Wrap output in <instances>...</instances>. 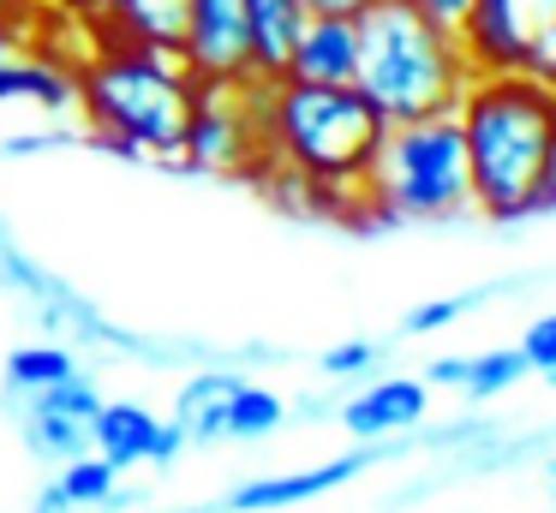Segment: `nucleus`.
Returning <instances> with one entry per match:
<instances>
[{"instance_id":"11","label":"nucleus","mask_w":556,"mask_h":513,"mask_svg":"<svg viewBox=\"0 0 556 513\" xmlns=\"http://www.w3.org/2000/svg\"><path fill=\"white\" fill-rule=\"evenodd\" d=\"M0 102H30V107H73V54L37 48L30 30L0 42Z\"/></svg>"},{"instance_id":"21","label":"nucleus","mask_w":556,"mask_h":513,"mask_svg":"<svg viewBox=\"0 0 556 513\" xmlns=\"http://www.w3.org/2000/svg\"><path fill=\"white\" fill-rule=\"evenodd\" d=\"M520 376H527V358H520V346H515V352H479V358H467L460 394H467V400H496V394L515 388Z\"/></svg>"},{"instance_id":"16","label":"nucleus","mask_w":556,"mask_h":513,"mask_svg":"<svg viewBox=\"0 0 556 513\" xmlns=\"http://www.w3.org/2000/svg\"><path fill=\"white\" fill-rule=\"evenodd\" d=\"M233 388H240V376H228V370H204V376H192L180 388V400H174L168 424L180 429L186 441H198V448L228 441V400H233Z\"/></svg>"},{"instance_id":"12","label":"nucleus","mask_w":556,"mask_h":513,"mask_svg":"<svg viewBox=\"0 0 556 513\" xmlns=\"http://www.w3.org/2000/svg\"><path fill=\"white\" fill-rule=\"evenodd\" d=\"M186 7L192 0H102V12L78 30L90 42H138V48H174L180 54Z\"/></svg>"},{"instance_id":"28","label":"nucleus","mask_w":556,"mask_h":513,"mask_svg":"<svg viewBox=\"0 0 556 513\" xmlns=\"http://www.w3.org/2000/svg\"><path fill=\"white\" fill-rule=\"evenodd\" d=\"M365 7H371V0H305L312 18H359Z\"/></svg>"},{"instance_id":"32","label":"nucleus","mask_w":556,"mask_h":513,"mask_svg":"<svg viewBox=\"0 0 556 513\" xmlns=\"http://www.w3.org/2000/svg\"><path fill=\"white\" fill-rule=\"evenodd\" d=\"M37 513H73V501H66L61 489L49 484V489H42V501H37Z\"/></svg>"},{"instance_id":"20","label":"nucleus","mask_w":556,"mask_h":513,"mask_svg":"<svg viewBox=\"0 0 556 513\" xmlns=\"http://www.w3.org/2000/svg\"><path fill=\"white\" fill-rule=\"evenodd\" d=\"M7 376H13V388L37 394V388H54V382L78 376V358L66 352V346H18L13 358H7Z\"/></svg>"},{"instance_id":"7","label":"nucleus","mask_w":556,"mask_h":513,"mask_svg":"<svg viewBox=\"0 0 556 513\" xmlns=\"http://www.w3.org/2000/svg\"><path fill=\"white\" fill-rule=\"evenodd\" d=\"M180 60L204 84H245V78H257L245 0H192V7H186V30H180Z\"/></svg>"},{"instance_id":"14","label":"nucleus","mask_w":556,"mask_h":513,"mask_svg":"<svg viewBox=\"0 0 556 513\" xmlns=\"http://www.w3.org/2000/svg\"><path fill=\"white\" fill-rule=\"evenodd\" d=\"M425 412H431V388H425L419 376H383L341 406V424L365 441H383V436H395V429H413Z\"/></svg>"},{"instance_id":"33","label":"nucleus","mask_w":556,"mask_h":513,"mask_svg":"<svg viewBox=\"0 0 556 513\" xmlns=\"http://www.w3.org/2000/svg\"><path fill=\"white\" fill-rule=\"evenodd\" d=\"M539 209H556V155H551V179H544V197H539Z\"/></svg>"},{"instance_id":"15","label":"nucleus","mask_w":556,"mask_h":513,"mask_svg":"<svg viewBox=\"0 0 556 513\" xmlns=\"http://www.w3.org/2000/svg\"><path fill=\"white\" fill-rule=\"evenodd\" d=\"M353 66H359V24L353 18H305V30H300V42H293L281 78L353 84Z\"/></svg>"},{"instance_id":"9","label":"nucleus","mask_w":556,"mask_h":513,"mask_svg":"<svg viewBox=\"0 0 556 513\" xmlns=\"http://www.w3.org/2000/svg\"><path fill=\"white\" fill-rule=\"evenodd\" d=\"M90 448L109 465H168L174 453L186 448V436L174 424H162L156 412H144L138 400H102L97 418H90Z\"/></svg>"},{"instance_id":"34","label":"nucleus","mask_w":556,"mask_h":513,"mask_svg":"<svg viewBox=\"0 0 556 513\" xmlns=\"http://www.w3.org/2000/svg\"><path fill=\"white\" fill-rule=\"evenodd\" d=\"M551 496H556V460H551Z\"/></svg>"},{"instance_id":"5","label":"nucleus","mask_w":556,"mask_h":513,"mask_svg":"<svg viewBox=\"0 0 556 513\" xmlns=\"http://www.w3.org/2000/svg\"><path fill=\"white\" fill-rule=\"evenodd\" d=\"M365 209L407 215V221H448V215L472 209L467 143H460L455 114H425L389 126L371 185H365Z\"/></svg>"},{"instance_id":"26","label":"nucleus","mask_w":556,"mask_h":513,"mask_svg":"<svg viewBox=\"0 0 556 513\" xmlns=\"http://www.w3.org/2000/svg\"><path fill=\"white\" fill-rule=\"evenodd\" d=\"M42 18H73V24H90L102 12V0H42Z\"/></svg>"},{"instance_id":"18","label":"nucleus","mask_w":556,"mask_h":513,"mask_svg":"<svg viewBox=\"0 0 556 513\" xmlns=\"http://www.w3.org/2000/svg\"><path fill=\"white\" fill-rule=\"evenodd\" d=\"M288 406H281L276 388H257V382H240L228 400V441H264L281 429Z\"/></svg>"},{"instance_id":"22","label":"nucleus","mask_w":556,"mask_h":513,"mask_svg":"<svg viewBox=\"0 0 556 513\" xmlns=\"http://www.w3.org/2000/svg\"><path fill=\"white\" fill-rule=\"evenodd\" d=\"M520 358H527V370L556 376V310H551V317H539L527 334H520Z\"/></svg>"},{"instance_id":"19","label":"nucleus","mask_w":556,"mask_h":513,"mask_svg":"<svg viewBox=\"0 0 556 513\" xmlns=\"http://www.w3.org/2000/svg\"><path fill=\"white\" fill-rule=\"evenodd\" d=\"M54 489H61L73 508H97V501H114V489H121V465H109L102 453H73V460H61Z\"/></svg>"},{"instance_id":"27","label":"nucleus","mask_w":556,"mask_h":513,"mask_svg":"<svg viewBox=\"0 0 556 513\" xmlns=\"http://www.w3.org/2000/svg\"><path fill=\"white\" fill-rule=\"evenodd\" d=\"M460 376H467V358H437L425 370V388H460Z\"/></svg>"},{"instance_id":"6","label":"nucleus","mask_w":556,"mask_h":513,"mask_svg":"<svg viewBox=\"0 0 556 513\" xmlns=\"http://www.w3.org/2000/svg\"><path fill=\"white\" fill-rule=\"evenodd\" d=\"M180 167L222 179H264L269 174V131H264V78L204 84L192 126L180 143Z\"/></svg>"},{"instance_id":"3","label":"nucleus","mask_w":556,"mask_h":513,"mask_svg":"<svg viewBox=\"0 0 556 513\" xmlns=\"http://www.w3.org/2000/svg\"><path fill=\"white\" fill-rule=\"evenodd\" d=\"M198 95H204V78L174 48L90 42L85 54H73V107L121 155L180 162Z\"/></svg>"},{"instance_id":"25","label":"nucleus","mask_w":556,"mask_h":513,"mask_svg":"<svg viewBox=\"0 0 556 513\" xmlns=\"http://www.w3.org/2000/svg\"><path fill=\"white\" fill-rule=\"evenodd\" d=\"M472 298H437V305H419L407 317V334H431V329H448V322L460 317V310H467Z\"/></svg>"},{"instance_id":"2","label":"nucleus","mask_w":556,"mask_h":513,"mask_svg":"<svg viewBox=\"0 0 556 513\" xmlns=\"http://www.w3.org/2000/svg\"><path fill=\"white\" fill-rule=\"evenodd\" d=\"M264 131L269 167L305 179L336 209H365V185L389 138V119L359 95V84L264 78Z\"/></svg>"},{"instance_id":"4","label":"nucleus","mask_w":556,"mask_h":513,"mask_svg":"<svg viewBox=\"0 0 556 513\" xmlns=\"http://www.w3.org/2000/svg\"><path fill=\"white\" fill-rule=\"evenodd\" d=\"M353 24H359L353 84L389 126L425 119V114H455L472 66L460 60L448 24H437L413 0H371Z\"/></svg>"},{"instance_id":"1","label":"nucleus","mask_w":556,"mask_h":513,"mask_svg":"<svg viewBox=\"0 0 556 513\" xmlns=\"http://www.w3.org/2000/svg\"><path fill=\"white\" fill-rule=\"evenodd\" d=\"M455 126L467 143L472 209L491 221L539 215L556 155V90H544L532 72H472L455 102Z\"/></svg>"},{"instance_id":"17","label":"nucleus","mask_w":556,"mask_h":513,"mask_svg":"<svg viewBox=\"0 0 556 513\" xmlns=\"http://www.w3.org/2000/svg\"><path fill=\"white\" fill-rule=\"evenodd\" d=\"M305 0H245V24H252V66L257 78H281L288 54L305 30Z\"/></svg>"},{"instance_id":"35","label":"nucleus","mask_w":556,"mask_h":513,"mask_svg":"<svg viewBox=\"0 0 556 513\" xmlns=\"http://www.w3.org/2000/svg\"><path fill=\"white\" fill-rule=\"evenodd\" d=\"M18 7H42V0H18Z\"/></svg>"},{"instance_id":"10","label":"nucleus","mask_w":556,"mask_h":513,"mask_svg":"<svg viewBox=\"0 0 556 513\" xmlns=\"http://www.w3.org/2000/svg\"><path fill=\"white\" fill-rule=\"evenodd\" d=\"M532 24L515 0H472L455 18V48L472 72H520L527 66Z\"/></svg>"},{"instance_id":"31","label":"nucleus","mask_w":556,"mask_h":513,"mask_svg":"<svg viewBox=\"0 0 556 513\" xmlns=\"http://www.w3.org/2000/svg\"><path fill=\"white\" fill-rule=\"evenodd\" d=\"M515 7L527 12V24H532V30H539L544 18H556V0H515Z\"/></svg>"},{"instance_id":"8","label":"nucleus","mask_w":556,"mask_h":513,"mask_svg":"<svg viewBox=\"0 0 556 513\" xmlns=\"http://www.w3.org/2000/svg\"><path fill=\"white\" fill-rule=\"evenodd\" d=\"M102 394L90 388L85 376H66L54 388L30 394L25 412V441L42 453V460H73V453H90V418H97Z\"/></svg>"},{"instance_id":"13","label":"nucleus","mask_w":556,"mask_h":513,"mask_svg":"<svg viewBox=\"0 0 556 513\" xmlns=\"http://www.w3.org/2000/svg\"><path fill=\"white\" fill-rule=\"evenodd\" d=\"M377 453L359 448V453H341V460L329 465H312V472H281V477H252V484H240L222 508L228 513H269V508H293V501H312L324 496V489L348 484V477H359L365 465H371Z\"/></svg>"},{"instance_id":"23","label":"nucleus","mask_w":556,"mask_h":513,"mask_svg":"<svg viewBox=\"0 0 556 513\" xmlns=\"http://www.w3.org/2000/svg\"><path fill=\"white\" fill-rule=\"evenodd\" d=\"M520 72H532V78L544 84V90H556V18H544L539 30H532V42H527V66Z\"/></svg>"},{"instance_id":"30","label":"nucleus","mask_w":556,"mask_h":513,"mask_svg":"<svg viewBox=\"0 0 556 513\" xmlns=\"http://www.w3.org/2000/svg\"><path fill=\"white\" fill-rule=\"evenodd\" d=\"M30 12H37V7H18V0H0V42H13V36L25 30L18 18H30Z\"/></svg>"},{"instance_id":"29","label":"nucleus","mask_w":556,"mask_h":513,"mask_svg":"<svg viewBox=\"0 0 556 513\" xmlns=\"http://www.w3.org/2000/svg\"><path fill=\"white\" fill-rule=\"evenodd\" d=\"M413 7H419V12H431L437 24H448V30H455V18L472 7V0H413Z\"/></svg>"},{"instance_id":"24","label":"nucleus","mask_w":556,"mask_h":513,"mask_svg":"<svg viewBox=\"0 0 556 513\" xmlns=\"http://www.w3.org/2000/svg\"><path fill=\"white\" fill-rule=\"evenodd\" d=\"M371 364H377V346L371 341H341V346H329V352H324L329 376H365Z\"/></svg>"}]
</instances>
